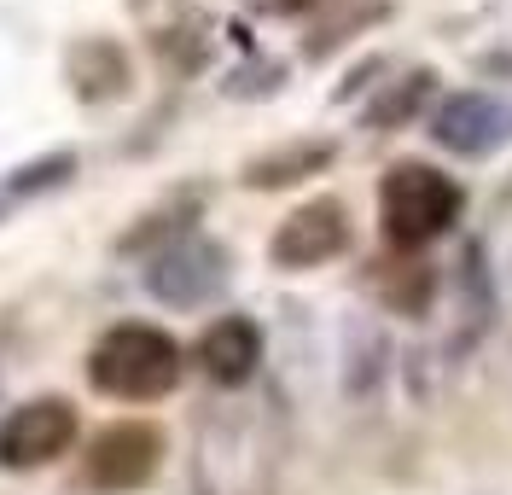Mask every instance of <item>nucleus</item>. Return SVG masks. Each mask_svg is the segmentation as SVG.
I'll return each mask as SVG.
<instances>
[{
	"mask_svg": "<svg viewBox=\"0 0 512 495\" xmlns=\"http://www.w3.org/2000/svg\"><path fill=\"white\" fill-rule=\"evenodd\" d=\"M88 379H94V391L117 396V402H158L181 385V344L163 327L123 321L94 344Z\"/></svg>",
	"mask_w": 512,
	"mask_h": 495,
	"instance_id": "obj_1",
	"label": "nucleus"
},
{
	"mask_svg": "<svg viewBox=\"0 0 512 495\" xmlns=\"http://www.w3.org/2000/svg\"><path fill=\"white\" fill-rule=\"evenodd\" d=\"M460 181L443 175L437 164H396L384 175L379 187V210H384V233H390V245H402V251H419V245H431V239H443L454 222H460Z\"/></svg>",
	"mask_w": 512,
	"mask_h": 495,
	"instance_id": "obj_2",
	"label": "nucleus"
},
{
	"mask_svg": "<svg viewBox=\"0 0 512 495\" xmlns=\"http://www.w3.org/2000/svg\"><path fill=\"white\" fill-rule=\"evenodd\" d=\"M70 443H76V408L64 396H35L0 420V466L6 472L53 466Z\"/></svg>",
	"mask_w": 512,
	"mask_h": 495,
	"instance_id": "obj_3",
	"label": "nucleus"
},
{
	"mask_svg": "<svg viewBox=\"0 0 512 495\" xmlns=\"http://www.w3.org/2000/svg\"><path fill=\"white\" fill-rule=\"evenodd\" d=\"M158 466H163V431L146 426V420H117V426H105L94 437L82 478H88L94 490L117 495V490H140V484H152Z\"/></svg>",
	"mask_w": 512,
	"mask_h": 495,
	"instance_id": "obj_4",
	"label": "nucleus"
},
{
	"mask_svg": "<svg viewBox=\"0 0 512 495\" xmlns=\"http://www.w3.org/2000/svg\"><path fill=\"white\" fill-rule=\"evenodd\" d=\"M344 251H350V210L338 198L297 204L280 222L274 245H268V257L280 268H320V263H332V257H344Z\"/></svg>",
	"mask_w": 512,
	"mask_h": 495,
	"instance_id": "obj_5",
	"label": "nucleus"
},
{
	"mask_svg": "<svg viewBox=\"0 0 512 495\" xmlns=\"http://www.w3.org/2000/svg\"><path fill=\"white\" fill-rule=\"evenodd\" d=\"M198 362L216 385H245L262 362V332L251 315H222L216 327L198 338Z\"/></svg>",
	"mask_w": 512,
	"mask_h": 495,
	"instance_id": "obj_6",
	"label": "nucleus"
},
{
	"mask_svg": "<svg viewBox=\"0 0 512 495\" xmlns=\"http://www.w3.org/2000/svg\"><path fill=\"white\" fill-rule=\"evenodd\" d=\"M222 274H227V257L216 245H181L152 268V292L163 303H198L210 286H222Z\"/></svg>",
	"mask_w": 512,
	"mask_h": 495,
	"instance_id": "obj_7",
	"label": "nucleus"
},
{
	"mask_svg": "<svg viewBox=\"0 0 512 495\" xmlns=\"http://www.w3.org/2000/svg\"><path fill=\"white\" fill-rule=\"evenodd\" d=\"M495 134H501V117H495V105L483 94L448 99L443 117H437V140H443L448 152H489Z\"/></svg>",
	"mask_w": 512,
	"mask_h": 495,
	"instance_id": "obj_8",
	"label": "nucleus"
},
{
	"mask_svg": "<svg viewBox=\"0 0 512 495\" xmlns=\"http://www.w3.org/2000/svg\"><path fill=\"white\" fill-rule=\"evenodd\" d=\"M70 82H76V94L82 99H111L128 88V59L117 41H82L76 53H70Z\"/></svg>",
	"mask_w": 512,
	"mask_h": 495,
	"instance_id": "obj_9",
	"label": "nucleus"
},
{
	"mask_svg": "<svg viewBox=\"0 0 512 495\" xmlns=\"http://www.w3.org/2000/svg\"><path fill=\"white\" fill-rule=\"evenodd\" d=\"M332 164V146L326 140H297L286 152H268V158H256L245 169V181L251 187H286V181H303V175H315V169Z\"/></svg>",
	"mask_w": 512,
	"mask_h": 495,
	"instance_id": "obj_10",
	"label": "nucleus"
},
{
	"mask_svg": "<svg viewBox=\"0 0 512 495\" xmlns=\"http://www.w3.org/2000/svg\"><path fill=\"white\" fill-rule=\"evenodd\" d=\"M256 12H268V18H291V12H303V6H315V0H245Z\"/></svg>",
	"mask_w": 512,
	"mask_h": 495,
	"instance_id": "obj_11",
	"label": "nucleus"
}]
</instances>
